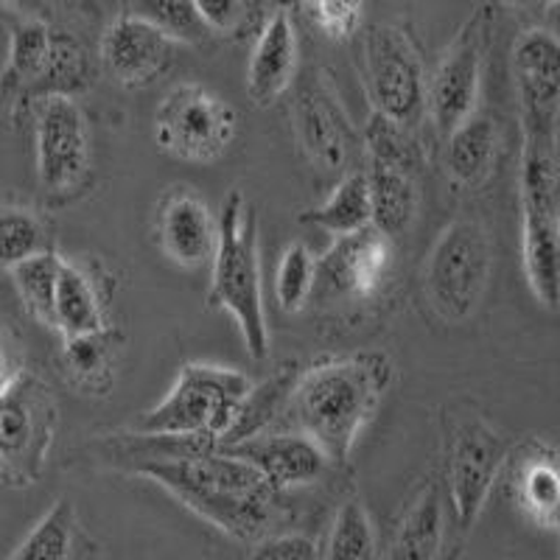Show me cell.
<instances>
[{
	"instance_id": "cell-1",
	"label": "cell",
	"mask_w": 560,
	"mask_h": 560,
	"mask_svg": "<svg viewBox=\"0 0 560 560\" xmlns=\"http://www.w3.org/2000/svg\"><path fill=\"white\" fill-rule=\"evenodd\" d=\"M135 434V432H132ZM135 452L118 454L109 463L135 477L152 479L177 502L219 527L236 541L258 544L280 522V490L249 459L219 446H199L191 440L143 438Z\"/></svg>"
},
{
	"instance_id": "cell-2",
	"label": "cell",
	"mask_w": 560,
	"mask_h": 560,
	"mask_svg": "<svg viewBox=\"0 0 560 560\" xmlns=\"http://www.w3.org/2000/svg\"><path fill=\"white\" fill-rule=\"evenodd\" d=\"M393 382L395 362L384 350L319 359L300 370L287 415L331 463H348L359 434L376 418Z\"/></svg>"
},
{
	"instance_id": "cell-3",
	"label": "cell",
	"mask_w": 560,
	"mask_h": 560,
	"mask_svg": "<svg viewBox=\"0 0 560 560\" xmlns=\"http://www.w3.org/2000/svg\"><path fill=\"white\" fill-rule=\"evenodd\" d=\"M219 244L210 261L208 306L222 308L242 331L253 362L269 357V325L264 308L258 217L242 188H230L219 208Z\"/></svg>"
},
{
	"instance_id": "cell-4",
	"label": "cell",
	"mask_w": 560,
	"mask_h": 560,
	"mask_svg": "<svg viewBox=\"0 0 560 560\" xmlns=\"http://www.w3.org/2000/svg\"><path fill=\"white\" fill-rule=\"evenodd\" d=\"M253 389L244 373L210 362H188L177 382L132 427L143 438L191 440L199 446H219L228 438L238 407Z\"/></svg>"
},
{
	"instance_id": "cell-5",
	"label": "cell",
	"mask_w": 560,
	"mask_h": 560,
	"mask_svg": "<svg viewBox=\"0 0 560 560\" xmlns=\"http://www.w3.org/2000/svg\"><path fill=\"white\" fill-rule=\"evenodd\" d=\"M493 249L485 224L457 219L448 224L429 253L423 292L429 306L443 323L459 325L477 314L488 292Z\"/></svg>"
},
{
	"instance_id": "cell-6",
	"label": "cell",
	"mask_w": 560,
	"mask_h": 560,
	"mask_svg": "<svg viewBox=\"0 0 560 560\" xmlns=\"http://www.w3.org/2000/svg\"><path fill=\"white\" fill-rule=\"evenodd\" d=\"M236 135L238 109L202 84H177L154 109V143L183 163H217Z\"/></svg>"
},
{
	"instance_id": "cell-7",
	"label": "cell",
	"mask_w": 560,
	"mask_h": 560,
	"mask_svg": "<svg viewBox=\"0 0 560 560\" xmlns=\"http://www.w3.org/2000/svg\"><path fill=\"white\" fill-rule=\"evenodd\" d=\"M59 427V407L43 378L23 373L0 395V479L7 485L37 482Z\"/></svg>"
},
{
	"instance_id": "cell-8",
	"label": "cell",
	"mask_w": 560,
	"mask_h": 560,
	"mask_svg": "<svg viewBox=\"0 0 560 560\" xmlns=\"http://www.w3.org/2000/svg\"><path fill=\"white\" fill-rule=\"evenodd\" d=\"M446 432V482L454 518L468 533L482 513L490 490L510 457L502 434L477 412H457L443 420Z\"/></svg>"
},
{
	"instance_id": "cell-9",
	"label": "cell",
	"mask_w": 560,
	"mask_h": 560,
	"mask_svg": "<svg viewBox=\"0 0 560 560\" xmlns=\"http://www.w3.org/2000/svg\"><path fill=\"white\" fill-rule=\"evenodd\" d=\"M362 57L373 109L418 129L429 109V77L409 34L398 26H373L364 34Z\"/></svg>"
},
{
	"instance_id": "cell-10",
	"label": "cell",
	"mask_w": 560,
	"mask_h": 560,
	"mask_svg": "<svg viewBox=\"0 0 560 560\" xmlns=\"http://www.w3.org/2000/svg\"><path fill=\"white\" fill-rule=\"evenodd\" d=\"M490 39H493V7L479 3L471 18L457 28L438 68L429 77V115L443 138L468 121L474 113H479L482 70Z\"/></svg>"
},
{
	"instance_id": "cell-11",
	"label": "cell",
	"mask_w": 560,
	"mask_h": 560,
	"mask_svg": "<svg viewBox=\"0 0 560 560\" xmlns=\"http://www.w3.org/2000/svg\"><path fill=\"white\" fill-rule=\"evenodd\" d=\"M522 113L524 143L558 147L560 132V39L547 28H529L510 57Z\"/></svg>"
},
{
	"instance_id": "cell-12",
	"label": "cell",
	"mask_w": 560,
	"mask_h": 560,
	"mask_svg": "<svg viewBox=\"0 0 560 560\" xmlns=\"http://www.w3.org/2000/svg\"><path fill=\"white\" fill-rule=\"evenodd\" d=\"M292 127L298 147L319 172H342L362 147V132L350 121V113L325 70H314L294 93Z\"/></svg>"
},
{
	"instance_id": "cell-13",
	"label": "cell",
	"mask_w": 560,
	"mask_h": 560,
	"mask_svg": "<svg viewBox=\"0 0 560 560\" xmlns=\"http://www.w3.org/2000/svg\"><path fill=\"white\" fill-rule=\"evenodd\" d=\"M37 179L48 194H68L90 172V129L82 107L70 96L37 102Z\"/></svg>"
},
{
	"instance_id": "cell-14",
	"label": "cell",
	"mask_w": 560,
	"mask_h": 560,
	"mask_svg": "<svg viewBox=\"0 0 560 560\" xmlns=\"http://www.w3.org/2000/svg\"><path fill=\"white\" fill-rule=\"evenodd\" d=\"M560 185L522 183L524 275L544 308H560Z\"/></svg>"
},
{
	"instance_id": "cell-15",
	"label": "cell",
	"mask_w": 560,
	"mask_h": 560,
	"mask_svg": "<svg viewBox=\"0 0 560 560\" xmlns=\"http://www.w3.org/2000/svg\"><path fill=\"white\" fill-rule=\"evenodd\" d=\"M177 43L138 14H124L104 32L102 62L109 77L127 90L158 82L174 65Z\"/></svg>"
},
{
	"instance_id": "cell-16",
	"label": "cell",
	"mask_w": 560,
	"mask_h": 560,
	"mask_svg": "<svg viewBox=\"0 0 560 560\" xmlns=\"http://www.w3.org/2000/svg\"><path fill=\"white\" fill-rule=\"evenodd\" d=\"M393 238L368 228L353 236L334 238L331 249L319 258L317 280L334 294L350 300L376 298L393 272Z\"/></svg>"
},
{
	"instance_id": "cell-17",
	"label": "cell",
	"mask_w": 560,
	"mask_h": 560,
	"mask_svg": "<svg viewBox=\"0 0 560 560\" xmlns=\"http://www.w3.org/2000/svg\"><path fill=\"white\" fill-rule=\"evenodd\" d=\"M158 244L168 261L183 269H202L213 261L219 244V217H213L194 188H174L158 208Z\"/></svg>"
},
{
	"instance_id": "cell-18",
	"label": "cell",
	"mask_w": 560,
	"mask_h": 560,
	"mask_svg": "<svg viewBox=\"0 0 560 560\" xmlns=\"http://www.w3.org/2000/svg\"><path fill=\"white\" fill-rule=\"evenodd\" d=\"M219 448H228L230 454L249 459L280 493L314 485L328 474V465H331L328 454L298 429L294 432H264L258 438Z\"/></svg>"
},
{
	"instance_id": "cell-19",
	"label": "cell",
	"mask_w": 560,
	"mask_h": 560,
	"mask_svg": "<svg viewBox=\"0 0 560 560\" xmlns=\"http://www.w3.org/2000/svg\"><path fill=\"white\" fill-rule=\"evenodd\" d=\"M508 488L524 516L544 529H560V454L538 438L524 440L508 463Z\"/></svg>"
},
{
	"instance_id": "cell-20",
	"label": "cell",
	"mask_w": 560,
	"mask_h": 560,
	"mask_svg": "<svg viewBox=\"0 0 560 560\" xmlns=\"http://www.w3.org/2000/svg\"><path fill=\"white\" fill-rule=\"evenodd\" d=\"M298 77V34L292 14L275 9L255 39L247 65V96L255 107H272Z\"/></svg>"
},
{
	"instance_id": "cell-21",
	"label": "cell",
	"mask_w": 560,
	"mask_h": 560,
	"mask_svg": "<svg viewBox=\"0 0 560 560\" xmlns=\"http://www.w3.org/2000/svg\"><path fill=\"white\" fill-rule=\"evenodd\" d=\"M499 154V124L485 113H474L446 135V172L459 188H479L493 174Z\"/></svg>"
},
{
	"instance_id": "cell-22",
	"label": "cell",
	"mask_w": 560,
	"mask_h": 560,
	"mask_svg": "<svg viewBox=\"0 0 560 560\" xmlns=\"http://www.w3.org/2000/svg\"><path fill=\"white\" fill-rule=\"evenodd\" d=\"M107 328V298L102 294L96 275L82 264L65 261L57 287V331L62 339L93 334Z\"/></svg>"
},
{
	"instance_id": "cell-23",
	"label": "cell",
	"mask_w": 560,
	"mask_h": 560,
	"mask_svg": "<svg viewBox=\"0 0 560 560\" xmlns=\"http://www.w3.org/2000/svg\"><path fill=\"white\" fill-rule=\"evenodd\" d=\"M298 376L300 368L294 362H289L283 364L278 373L264 378L261 384H253V389L247 393L242 407H238L236 420H233L228 438H224L219 446H233V443H242V440L258 438V434L269 432L275 420H278L280 415H287Z\"/></svg>"
},
{
	"instance_id": "cell-24",
	"label": "cell",
	"mask_w": 560,
	"mask_h": 560,
	"mask_svg": "<svg viewBox=\"0 0 560 560\" xmlns=\"http://www.w3.org/2000/svg\"><path fill=\"white\" fill-rule=\"evenodd\" d=\"M440 541H443V497L438 482H429L398 522L389 560H434Z\"/></svg>"
},
{
	"instance_id": "cell-25",
	"label": "cell",
	"mask_w": 560,
	"mask_h": 560,
	"mask_svg": "<svg viewBox=\"0 0 560 560\" xmlns=\"http://www.w3.org/2000/svg\"><path fill=\"white\" fill-rule=\"evenodd\" d=\"M121 342V334L113 331L109 325L102 331L65 339L62 362L73 384L88 389L90 395H107L115 382V359Z\"/></svg>"
},
{
	"instance_id": "cell-26",
	"label": "cell",
	"mask_w": 560,
	"mask_h": 560,
	"mask_svg": "<svg viewBox=\"0 0 560 560\" xmlns=\"http://www.w3.org/2000/svg\"><path fill=\"white\" fill-rule=\"evenodd\" d=\"M370 210H373V228L395 242L404 236L418 217V183L415 174L395 172V168L370 166Z\"/></svg>"
},
{
	"instance_id": "cell-27",
	"label": "cell",
	"mask_w": 560,
	"mask_h": 560,
	"mask_svg": "<svg viewBox=\"0 0 560 560\" xmlns=\"http://www.w3.org/2000/svg\"><path fill=\"white\" fill-rule=\"evenodd\" d=\"M300 222L331 233L334 238L353 236L373 228V210H370V183L368 172L345 174L323 205L312 208L300 217Z\"/></svg>"
},
{
	"instance_id": "cell-28",
	"label": "cell",
	"mask_w": 560,
	"mask_h": 560,
	"mask_svg": "<svg viewBox=\"0 0 560 560\" xmlns=\"http://www.w3.org/2000/svg\"><path fill=\"white\" fill-rule=\"evenodd\" d=\"M51 37L54 32L45 26L43 20H20L14 26L9 62L0 73V96L7 102L28 96V90L39 79L48 51H51Z\"/></svg>"
},
{
	"instance_id": "cell-29",
	"label": "cell",
	"mask_w": 560,
	"mask_h": 560,
	"mask_svg": "<svg viewBox=\"0 0 560 560\" xmlns=\"http://www.w3.org/2000/svg\"><path fill=\"white\" fill-rule=\"evenodd\" d=\"M93 79V65H90L88 48L68 32H57L51 37V51L45 59V68L34 88L28 90L26 102H39L45 96H70L90 88Z\"/></svg>"
},
{
	"instance_id": "cell-30",
	"label": "cell",
	"mask_w": 560,
	"mask_h": 560,
	"mask_svg": "<svg viewBox=\"0 0 560 560\" xmlns=\"http://www.w3.org/2000/svg\"><path fill=\"white\" fill-rule=\"evenodd\" d=\"M79 538L82 529H79L77 510L70 499H57L9 560H73Z\"/></svg>"
},
{
	"instance_id": "cell-31",
	"label": "cell",
	"mask_w": 560,
	"mask_h": 560,
	"mask_svg": "<svg viewBox=\"0 0 560 560\" xmlns=\"http://www.w3.org/2000/svg\"><path fill=\"white\" fill-rule=\"evenodd\" d=\"M59 272H62V255L54 249H45L12 269V283L26 312L48 328H57Z\"/></svg>"
},
{
	"instance_id": "cell-32",
	"label": "cell",
	"mask_w": 560,
	"mask_h": 560,
	"mask_svg": "<svg viewBox=\"0 0 560 560\" xmlns=\"http://www.w3.org/2000/svg\"><path fill=\"white\" fill-rule=\"evenodd\" d=\"M362 143L368 149L370 166L395 168V172L407 174H415L423 166V147L415 138V129L389 121L387 115L376 113V109L370 113Z\"/></svg>"
},
{
	"instance_id": "cell-33",
	"label": "cell",
	"mask_w": 560,
	"mask_h": 560,
	"mask_svg": "<svg viewBox=\"0 0 560 560\" xmlns=\"http://www.w3.org/2000/svg\"><path fill=\"white\" fill-rule=\"evenodd\" d=\"M376 527L359 499H348L334 516L323 560H376Z\"/></svg>"
},
{
	"instance_id": "cell-34",
	"label": "cell",
	"mask_w": 560,
	"mask_h": 560,
	"mask_svg": "<svg viewBox=\"0 0 560 560\" xmlns=\"http://www.w3.org/2000/svg\"><path fill=\"white\" fill-rule=\"evenodd\" d=\"M319 258L303 242H292L280 255L275 269V298L278 306L289 314L306 308L314 287H317Z\"/></svg>"
},
{
	"instance_id": "cell-35",
	"label": "cell",
	"mask_w": 560,
	"mask_h": 560,
	"mask_svg": "<svg viewBox=\"0 0 560 560\" xmlns=\"http://www.w3.org/2000/svg\"><path fill=\"white\" fill-rule=\"evenodd\" d=\"M45 228L26 208L0 210V267L12 272L18 264L45 253Z\"/></svg>"
},
{
	"instance_id": "cell-36",
	"label": "cell",
	"mask_w": 560,
	"mask_h": 560,
	"mask_svg": "<svg viewBox=\"0 0 560 560\" xmlns=\"http://www.w3.org/2000/svg\"><path fill=\"white\" fill-rule=\"evenodd\" d=\"M135 14L149 20L174 43L197 45L210 34L199 20L194 0H135Z\"/></svg>"
},
{
	"instance_id": "cell-37",
	"label": "cell",
	"mask_w": 560,
	"mask_h": 560,
	"mask_svg": "<svg viewBox=\"0 0 560 560\" xmlns=\"http://www.w3.org/2000/svg\"><path fill=\"white\" fill-rule=\"evenodd\" d=\"M368 0H306L308 18L328 39H350L362 28Z\"/></svg>"
},
{
	"instance_id": "cell-38",
	"label": "cell",
	"mask_w": 560,
	"mask_h": 560,
	"mask_svg": "<svg viewBox=\"0 0 560 560\" xmlns=\"http://www.w3.org/2000/svg\"><path fill=\"white\" fill-rule=\"evenodd\" d=\"M194 7L210 34L242 32L253 14V0H194Z\"/></svg>"
},
{
	"instance_id": "cell-39",
	"label": "cell",
	"mask_w": 560,
	"mask_h": 560,
	"mask_svg": "<svg viewBox=\"0 0 560 560\" xmlns=\"http://www.w3.org/2000/svg\"><path fill=\"white\" fill-rule=\"evenodd\" d=\"M255 560H323V552L308 535L280 533L255 544Z\"/></svg>"
},
{
	"instance_id": "cell-40",
	"label": "cell",
	"mask_w": 560,
	"mask_h": 560,
	"mask_svg": "<svg viewBox=\"0 0 560 560\" xmlns=\"http://www.w3.org/2000/svg\"><path fill=\"white\" fill-rule=\"evenodd\" d=\"M23 359H20V350L9 342V337L0 334V395L7 393L20 376H23Z\"/></svg>"
},
{
	"instance_id": "cell-41",
	"label": "cell",
	"mask_w": 560,
	"mask_h": 560,
	"mask_svg": "<svg viewBox=\"0 0 560 560\" xmlns=\"http://www.w3.org/2000/svg\"><path fill=\"white\" fill-rule=\"evenodd\" d=\"M3 3L23 20H43V14L48 12V0H3Z\"/></svg>"
},
{
	"instance_id": "cell-42",
	"label": "cell",
	"mask_w": 560,
	"mask_h": 560,
	"mask_svg": "<svg viewBox=\"0 0 560 560\" xmlns=\"http://www.w3.org/2000/svg\"><path fill=\"white\" fill-rule=\"evenodd\" d=\"M275 9H283V12H292L294 7H303L306 0H272Z\"/></svg>"
},
{
	"instance_id": "cell-43",
	"label": "cell",
	"mask_w": 560,
	"mask_h": 560,
	"mask_svg": "<svg viewBox=\"0 0 560 560\" xmlns=\"http://www.w3.org/2000/svg\"><path fill=\"white\" fill-rule=\"evenodd\" d=\"M508 3L516 9H533V7H538L541 0H508Z\"/></svg>"
},
{
	"instance_id": "cell-44",
	"label": "cell",
	"mask_w": 560,
	"mask_h": 560,
	"mask_svg": "<svg viewBox=\"0 0 560 560\" xmlns=\"http://www.w3.org/2000/svg\"><path fill=\"white\" fill-rule=\"evenodd\" d=\"M544 7H549V3H558V0H541Z\"/></svg>"
}]
</instances>
